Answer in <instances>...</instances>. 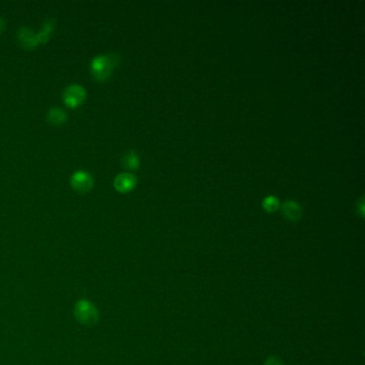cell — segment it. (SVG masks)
<instances>
[{"instance_id":"obj_8","label":"cell","mask_w":365,"mask_h":365,"mask_svg":"<svg viewBox=\"0 0 365 365\" xmlns=\"http://www.w3.org/2000/svg\"><path fill=\"white\" fill-rule=\"evenodd\" d=\"M121 165L128 170H136L140 165L139 156L136 151L130 150L121 157Z\"/></svg>"},{"instance_id":"obj_3","label":"cell","mask_w":365,"mask_h":365,"mask_svg":"<svg viewBox=\"0 0 365 365\" xmlns=\"http://www.w3.org/2000/svg\"><path fill=\"white\" fill-rule=\"evenodd\" d=\"M75 316L80 323L94 324L98 320V311L94 304L89 301L82 300L76 304Z\"/></svg>"},{"instance_id":"obj_7","label":"cell","mask_w":365,"mask_h":365,"mask_svg":"<svg viewBox=\"0 0 365 365\" xmlns=\"http://www.w3.org/2000/svg\"><path fill=\"white\" fill-rule=\"evenodd\" d=\"M17 39L21 45L26 49H33L39 44L37 34L27 27H21L18 29Z\"/></svg>"},{"instance_id":"obj_9","label":"cell","mask_w":365,"mask_h":365,"mask_svg":"<svg viewBox=\"0 0 365 365\" xmlns=\"http://www.w3.org/2000/svg\"><path fill=\"white\" fill-rule=\"evenodd\" d=\"M55 26H56V21L54 18L45 19L41 30H40V32L37 34L39 43H46L48 41L50 34H52V32L55 29Z\"/></svg>"},{"instance_id":"obj_11","label":"cell","mask_w":365,"mask_h":365,"mask_svg":"<svg viewBox=\"0 0 365 365\" xmlns=\"http://www.w3.org/2000/svg\"><path fill=\"white\" fill-rule=\"evenodd\" d=\"M262 208L268 214H273L280 208V200L275 195H269L262 200Z\"/></svg>"},{"instance_id":"obj_4","label":"cell","mask_w":365,"mask_h":365,"mask_svg":"<svg viewBox=\"0 0 365 365\" xmlns=\"http://www.w3.org/2000/svg\"><path fill=\"white\" fill-rule=\"evenodd\" d=\"M70 184L79 193H88L94 187V178L88 171L76 170L70 178Z\"/></svg>"},{"instance_id":"obj_1","label":"cell","mask_w":365,"mask_h":365,"mask_svg":"<svg viewBox=\"0 0 365 365\" xmlns=\"http://www.w3.org/2000/svg\"><path fill=\"white\" fill-rule=\"evenodd\" d=\"M120 64V56L116 53L96 56L91 62V73L99 82H105Z\"/></svg>"},{"instance_id":"obj_14","label":"cell","mask_w":365,"mask_h":365,"mask_svg":"<svg viewBox=\"0 0 365 365\" xmlns=\"http://www.w3.org/2000/svg\"><path fill=\"white\" fill-rule=\"evenodd\" d=\"M5 28H6V22H5V19L0 16V33H3Z\"/></svg>"},{"instance_id":"obj_2","label":"cell","mask_w":365,"mask_h":365,"mask_svg":"<svg viewBox=\"0 0 365 365\" xmlns=\"http://www.w3.org/2000/svg\"><path fill=\"white\" fill-rule=\"evenodd\" d=\"M87 99L86 89L77 84L69 85L63 93V100L67 106L74 108L82 105Z\"/></svg>"},{"instance_id":"obj_5","label":"cell","mask_w":365,"mask_h":365,"mask_svg":"<svg viewBox=\"0 0 365 365\" xmlns=\"http://www.w3.org/2000/svg\"><path fill=\"white\" fill-rule=\"evenodd\" d=\"M283 217L291 222H298L303 215L302 207L295 200H286L281 206Z\"/></svg>"},{"instance_id":"obj_12","label":"cell","mask_w":365,"mask_h":365,"mask_svg":"<svg viewBox=\"0 0 365 365\" xmlns=\"http://www.w3.org/2000/svg\"><path fill=\"white\" fill-rule=\"evenodd\" d=\"M265 365H284V363H283V361H282L280 358L272 356V357H269V358L266 360Z\"/></svg>"},{"instance_id":"obj_13","label":"cell","mask_w":365,"mask_h":365,"mask_svg":"<svg viewBox=\"0 0 365 365\" xmlns=\"http://www.w3.org/2000/svg\"><path fill=\"white\" fill-rule=\"evenodd\" d=\"M357 211L359 212V215L361 217H364V198L361 197L359 202H358V206H357Z\"/></svg>"},{"instance_id":"obj_10","label":"cell","mask_w":365,"mask_h":365,"mask_svg":"<svg viewBox=\"0 0 365 365\" xmlns=\"http://www.w3.org/2000/svg\"><path fill=\"white\" fill-rule=\"evenodd\" d=\"M46 119L49 124L59 126V125H63L66 123L67 114H66V111L62 108L53 107L48 110V113L46 115Z\"/></svg>"},{"instance_id":"obj_6","label":"cell","mask_w":365,"mask_h":365,"mask_svg":"<svg viewBox=\"0 0 365 365\" xmlns=\"http://www.w3.org/2000/svg\"><path fill=\"white\" fill-rule=\"evenodd\" d=\"M137 184V178L131 172H123L118 175L114 180V187L121 193H128L132 191Z\"/></svg>"}]
</instances>
